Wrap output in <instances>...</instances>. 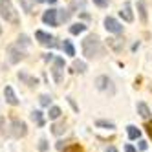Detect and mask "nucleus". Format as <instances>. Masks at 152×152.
Instances as JSON below:
<instances>
[{
    "mask_svg": "<svg viewBox=\"0 0 152 152\" xmlns=\"http://www.w3.org/2000/svg\"><path fill=\"white\" fill-rule=\"evenodd\" d=\"M83 53L86 59H94L101 53V40L97 35H88L83 40Z\"/></svg>",
    "mask_w": 152,
    "mask_h": 152,
    "instance_id": "f257e3e1",
    "label": "nucleus"
},
{
    "mask_svg": "<svg viewBox=\"0 0 152 152\" xmlns=\"http://www.w3.org/2000/svg\"><path fill=\"white\" fill-rule=\"evenodd\" d=\"M0 17H2L6 22H11V24H15V26L20 22L18 13L15 11L11 0H0Z\"/></svg>",
    "mask_w": 152,
    "mask_h": 152,
    "instance_id": "f03ea898",
    "label": "nucleus"
},
{
    "mask_svg": "<svg viewBox=\"0 0 152 152\" xmlns=\"http://www.w3.org/2000/svg\"><path fill=\"white\" fill-rule=\"evenodd\" d=\"M104 28H106V31H110L114 35H121L123 33V24L119 22V20H115L114 17H106L104 18Z\"/></svg>",
    "mask_w": 152,
    "mask_h": 152,
    "instance_id": "7ed1b4c3",
    "label": "nucleus"
},
{
    "mask_svg": "<svg viewBox=\"0 0 152 152\" xmlns=\"http://www.w3.org/2000/svg\"><path fill=\"white\" fill-rule=\"evenodd\" d=\"M62 68H64V59L62 57H53V68H51V75L55 83L62 81Z\"/></svg>",
    "mask_w": 152,
    "mask_h": 152,
    "instance_id": "20e7f679",
    "label": "nucleus"
},
{
    "mask_svg": "<svg viewBox=\"0 0 152 152\" xmlns=\"http://www.w3.org/2000/svg\"><path fill=\"white\" fill-rule=\"evenodd\" d=\"M95 88L101 90V92H110V94H114L112 81H110V77H106V75H99V77L95 79Z\"/></svg>",
    "mask_w": 152,
    "mask_h": 152,
    "instance_id": "39448f33",
    "label": "nucleus"
},
{
    "mask_svg": "<svg viewBox=\"0 0 152 152\" xmlns=\"http://www.w3.org/2000/svg\"><path fill=\"white\" fill-rule=\"evenodd\" d=\"M11 128H13L11 134L15 137H24L28 134V126H26L24 121H20V119H13V121H11Z\"/></svg>",
    "mask_w": 152,
    "mask_h": 152,
    "instance_id": "423d86ee",
    "label": "nucleus"
},
{
    "mask_svg": "<svg viewBox=\"0 0 152 152\" xmlns=\"http://www.w3.org/2000/svg\"><path fill=\"white\" fill-rule=\"evenodd\" d=\"M57 15H59V9H48V11H44V15H42V22L44 24H48V26H59V18H57Z\"/></svg>",
    "mask_w": 152,
    "mask_h": 152,
    "instance_id": "0eeeda50",
    "label": "nucleus"
},
{
    "mask_svg": "<svg viewBox=\"0 0 152 152\" xmlns=\"http://www.w3.org/2000/svg\"><path fill=\"white\" fill-rule=\"evenodd\" d=\"M35 39L40 42L42 46H57V42H55V39H53L50 33H46V31H42V29H39V31H35Z\"/></svg>",
    "mask_w": 152,
    "mask_h": 152,
    "instance_id": "6e6552de",
    "label": "nucleus"
},
{
    "mask_svg": "<svg viewBox=\"0 0 152 152\" xmlns=\"http://www.w3.org/2000/svg\"><path fill=\"white\" fill-rule=\"evenodd\" d=\"M7 55H9V62L11 64H17L24 59V51L20 50L18 46H9L7 48Z\"/></svg>",
    "mask_w": 152,
    "mask_h": 152,
    "instance_id": "1a4fd4ad",
    "label": "nucleus"
},
{
    "mask_svg": "<svg viewBox=\"0 0 152 152\" xmlns=\"http://www.w3.org/2000/svg\"><path fill=\"white\" fill-rule=\"evenodd\" d=\"M119 15H121V18L125 20V22H132V20H134V13H132V6H130V2H125V6L121 7Z\"/></svg>",
    "mask_w": 152,
    "mask_h": 152,
    "instance_id": "9d476101",
    "label": "nucleus"
},
{
    "mask_svg": "<svg viewBox=\"0 0 152 152\" xmlns=\"http://www.w3.org/2000/svg\"><path fill=\"white\" fill-rule=\"evenodd\" d=\"M4 97H6V101L11 104V106H17L18 104V97L15 95V92H13L11 86H6V88H4Z\"/></svg>",
    "mask_w": 152,
    "mask_h": 152,
    "instance_id": "9b49d317",
    "label": "nucleus"
},
{
    "mask_svg": "<svg viewBox=\"0 0 152 152\" xmlns=\"http://www.w3.org/2000/svg\"><path fill=\"white\" fill-rule=\"evenodd\" d=\"M106 44L110 46L115 53H119V51H123V40L121 39H115V37H108L106 39Z\"/></svg>",
    "mask_w": 152,
    "mask_h": 152,
    "instance_id": "f8f14e48",
    "label": "nucleus"
},
{
    "mask_svg": "<svg viewBox=\"0 0 152 152\" xmlns=\"http://www.w3.org/2000/svg\"><path fill=\"white\" fill-rule=\"evenodd\" d=\"M137 13H139L141 22L147 24L148 22V15H147V4H145V0H139V2H137Z\"/></svg>",
    "mask_w": 152,
    "mask_h": 152,
    "instance_id": "ddd939ff",
    "label": "nucleus"
},
{
    "mask_svg": "<svg viewBox=\"0 0 152 152\" xmlns=\"http://www.w3.org/2000/svg\"><path fill=\"white\" fill-rule=\"evenodd\" d=\"M18 79L22 81V83H26L28 86H37V84H39V81H37L35 77H31V75H28V73H24V72L18 73Z\"/></svg>",
    "mask_w": 152,
    "mask_h": 152,
    "instance_id": "4468645a",
    "label": "nucleus"
},
{
    "mask_svg": "<svg viewBox=\"0 0 152 152\" xmlns=\"http://www.w3.org/2000/svg\"><path fill=\"white\" fill-rule=\"evenodd\" d=\"M31 119L37 123V126H44V114L40 110H33L31 112Z\"/></svg>",
    "mask_w": 152,
    "mask_h": 152,
    "instance_id": "2eb2a0df",
    "label": "nucleus"
},
{
    "mask_svg": "<svg viewBox=\"0 0 152 152\" xmlns=\"http://www.w3.org/2000/svg\"><path fill=\"white\" fill-rule=\"evenodd\" d=\"M86 70H88V66H86L84 61H77V59L73 61V72L75 73H84Z\"/></svg>",
    "mask_w": 152,
    "mask_h": 152,
    "instance_id": "dca6fc26",
    "label": "nucleus"
},
{
    "mask_svg": "<svg viewBox=\"0 0 152 152\" xmlns=\"http://www.w3.org/2000/svg\"><path fill=\"white\" fill-rule=\"evenodd\" d=\"M137 114H139L141 117L148 119V117H150V108H148L145 103H137Z\"/></svg>",
    "mask_w": 152,
    "mask_h": 152,
    "instance_id": "f3484780",
    "label": "nucleus"
},
{
    "mask_svg": "<svg viewBox=\"0 0 152 152\" xmlns=\"http://www.w3.org/2000/svg\"><path fill=\"white\" fill-rule=\"evenodd\" d=\"M126 132H128V137H130V139H137V137L141 136V130H139L137 126H134V125H128V126H126Z\"/></svg>",
    "mask_w": 152,
    "mask_h": 152,
    "instance_id": "a211bd4d",
    "label": "nucleus"
},
{
    "mask_svg": "<svg viewBox=\"0 0 152 152\" xmlns=\"http://www.w3.org/2000/svg\"><path fill=\"white\" fill-rule=\"evenodd\" d=\"M84 31H86V26L81 24V22L70 26V33H72V35H79V33H84Z\"/></svg>",
    "mask_w": 152,
    "mask_h": 152,
    "instance_id": "6ab92c4d",
    "label": "nucleus"
},
{
    "mask_svg": "<svg viewBox=\"0 0 152 152\" xmlns=\"http://www.w3.org/2000/svg\"><path fill=\"white\" fill-rule=\"evenodd\" d=\"M95 126H99V128H106V130H114L115 125L112 121H104V119H97L95 121Z\"/></svg>",
    "mask_w": 152,
    "mask_h": 152,
    "instance_id": "aec40b11",
    "label": "nucleus"
},
{
    "mask_svg": "<svg viewBox=\"0 0 152 152\" xmlns=\"http://www.w3.org/2000/svg\"><path fill=\"white\" fill-rule=\"evenodd\" d=\"M62 48H64V51H66V55H70V57L75 55V48H73V44H72L70 40H64L62 42Z\"/></svg>",
    "mask_w": 152,
    "mask_h": 152,
    "instance_id": "412c9836",
    "label": "nucleus"
},
{
    "mask_svg": "<svg viewBox=\"0 0 152 152\" xmlns=\"http://www.w3.org/2000/svg\"><path fill=\"white\" fill-rule=\"evenodd\" d=\"M62 152H84V150H83V147L79 143H70L68 147L62 148Z\"/></svg>",
    "mask_w": 152,
    "mask_h": 152,
    "instance_id": "4be33fe9",
    "label": "nucleus"
},
{
    "mask_svg": "<svg viewBox=\"0 0 152 152\" xmlns=\"http://www.w3.org/2000/svg\"><path fill=\"white\" fill-rule=\"evenodd\" d=\"M61 114H62V110H61L59 106H51L50 112H48V117H50V119H59Z\"/></svg>",
    "mask_w": 152,
    "mask_h": 152,
    "instance_id": "5701e85b",
    "label": "nucleus"
},
{
    "mask_svg": "<svg viewBox=\"0 0 152 152\" xmlns=\"http://www.w3.org/2000/svg\"><path fill=\"white\" fill-rule=\"evenodd\" d=\"M64 130H66L64 123H55V125L51 126V132L55 134V136H61V134H64Z\"/></svg>",
    "mask_w": 152,
    "mask_h": 152,
    "instance_id": "b1692460",
    "label": "nucleus"
},
{
    "mask_svg": "<svg viewBox=\"0 0 152 152\" xmlns=\"http://www.w3.org/2000/svg\"><path fill=\"white\" fill-rule=\"evenodd\" d=\"M68 18H70V11H66V9H59V22H66Z\"/></svg>",
    "mask_w": 152,
    "mask_h": 152,
    "instance_id": "393cba45",
    "label": "nucleus"
},
{
    "mask_svg": "<svg viewBox=\"0 0 152 152\" xmlns=\"http://www.w3.org/2000/svg\"><path fill=\"white\" fill-rule=\"evenodd\" d=\"M50 103H51V97H50L48 94H42V95H40V104H42V106H50Z\"/></svg>",
    "mask_w": 152,
    "mask_h": 152,
    "instance_id": "a878e982",
    "label": "nucleus"
},
{
    "mask_svg": "<svg viewBox=\"0 0 152 152\" xmlns=\"http://www.w3.org/2000/svg\"><path fill=\"white\" fill-rule=\"evenodd\" d=\"M17 44H18V46H20V44H22V46H29V39H28V35H20L18 40H17Z\"/></svg>",
    "mask_w": 152,
    "mask_h": 152,
    "instance_id": "bb28decb",
    "label": "nucleus"
},
{
    "mask_svg": "<svg viewBox=\"0 0 152 152\" xmlns=\"http://www.w3.org/2000/svg\"><path fill=\"white\" fill-rule=\"evenodd\" d=\"M39 150H40V152H46V150H48V141H46V139H40V141H39Z\"/></svg>",
    "mask_w": 152,
    "mask_h": 152,
    "instance_id": "cd10ccee",
    "label": "nucleus"
},
{
    "mask_svg": "<svg viewBox=\"0 0 152 152\" xmlns=\"http://www.w3.org/2000/svg\"><path fill=\"white\" fill-rule=\"evenodd\" d=\"M108 2H110V0H94V4H95V6H99V7H106Z\"/></svg>",
    "mask_w": 152,
    "mask_h": 152,
    "instance_id": "c85d7f7f",
    "label": "nucleus"
},
{
    "mask_svg": "<svg viewBox=\"0 0 152 152\" xmlns=\"http://www.w3.org/2000/svg\"><path fill=\"white\" fill-rule=\"evenodd\" d=\"M20 4H22V7L26 9V11H28V13H31V6H29V4L26 2V0H20Z\"/></svg>",
    "mask_w": 152,
    "mask_h": 152,
    "instance_id": "c756f323",
    "label": "nucleus"
},
{
    "mask_svg": "<svg viewBox=\"0 0 152 152\" xmlns=\"http://www.w3.org/2000/svg\"><path fill=\"white\" fill-rule=\"evenodd\" d=\"M147 147H148V145H147V141H139V145H137L139 150H147Z\"/></svg>",
    "mask_w": 152,
    "mask_h": 152,
    "instance_id": "7c9ffc66",
    "label": "nucleus"
},
{
    "mask_svg": "<svg viewBox=\"0 0 152 152\" xmlns=\"http://www.w3.org/2000/svg\"><path fill=\"white\" fill-rule=\"evenodd\" d=\"M125 152H137V150H136V147H132V145H125Z\"/></svg>",
    "mask_w": 152,
    "mask_h": 152,
    "instance_id": "2f4dec72",
    "label": "nucleus"
},
{
    "mask_svg": "<svg viewBox=\"0 0 152 152\" xmlns=\"http://www.w3.org/2000/svg\"><path fill=\"white\" fill-rule=\"evenodd\" d=\"M145 128H147V132H148V136L152 137V121H150V123H147V126H145Z\"/></svg>",
    "mask_w": 152,
    "mask_h": 152,
    "instance_id": "473e14b6",
    "label": "nucleus"
},
{
    "mask_svg": "<svg viewBox=\"0 0 152 152\" xmlns=\"http://www.w3.org/2000/svg\"><path fill=\"white\" fill-rule=\"evenodd\" d=\"M44 61H53V55H51V53H46V55H44Z\"/></svg>",
    "mask_w": 152,
    "mask_h": 152,
    "instance_id": "72a5a7b5",
    "label": "nucleus"
},
{
    "mask_svg": "<svg viewBox=\"0 0 152 152\" xmlns=\"http://www.w3.org/2000/svg\"><path fill=\"white\" fill-rule=\"evenodd\" d=\"M106 152H117V148H114V147H108V150Z\"/></svg>",
    "mask_w": 152,
    "mask_h": 152,
    "instance_id": "f704fd0d",
    "label": "nucleus"
},
{
    "mask_svg": "<svg viewBox=\"0 0 152 152\" xmlns=\"http://www.w3.org/2000/svg\"><path fill=\"white\" fill-rule=\"evenodd\" d=\"M46 2H48V4H55V2H57V0H46Z\"/></svg>",
    "mask_w": 152,
    "mask_h": 152,
    "instance_id": "c9c22d12",
    "label": "nucleus"
},
{
    "mask_svg": "<svg viewBox=\"0 0 152 152\" xmlns=\"http://www.w3.org/2000/svg\"><path fill=\"white\" fill-rule=\"evenodd\" d=\"M35 2H39V4H40V2H46V0H35Z\"/></svg>",
    "mask_w": 152,
    "mask_h": 152,
    "instance_id": "e433bc0d",
    "label": "nucleus"
},
{
    "mask_svg": "<svg viewBox=\"0 0 152 152\" xmlns=\"http://www.w3.org/2000/svg\"><path fill=\"white\" fill-rule=\"evenodd\" d=\"M0 35H2V28H0Z\"/></svg>",
    "mask_w": 152,
    "mask_h": 152,
    "instance_id": "4c0bfd02",
    "label": "nucleus"
}]
</instances>
